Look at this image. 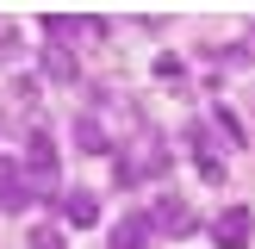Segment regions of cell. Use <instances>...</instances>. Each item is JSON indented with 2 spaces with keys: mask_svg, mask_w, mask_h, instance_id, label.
<instances>
[{
  "mask_svg": "<svg viewBox=\"0 0 255 249\" xmlns=\"http://www.w3.org/2000/svg\"><path fill=\"white\" fill-rule=\"evenodd\" d=\"M162 168H168V149H162V137L137 124V143H131V149H119V187H137V181H156Z\"/></svg>",
  "mask_w": 255,
  "mask_h": 249,
  "instance_id": "cell-1",
  "label": "cell"
},
{
  "mask_svg": "<svg viewBox=\"0 0 255 249\" xmlns=\"http://www.w3.org/2000/svg\"><path fill=\"white\" fill-rule=\"evenodd\" d=\"M25 174H31L37 193H56V143H50L44 124H31V137H25Z\"/></svg>",
  "mask_w": 255,
  "mask_h": 249,
  "instance_id": "cell-2",
  "label": "cell"
},
{
  "mask_svg": "<svg viewBox=\"0 0 255 249\" xmlns=\"http://www.w3.org/2000/svg\"><path fill=\"white\" fill-rule=\"evenodd\" d=\"M249 237H255V212L249 206H224L218 218H212V243L218 249H243Z\"/></svg>",
  "mask_w": 255,
  "mask_h": 249,
  "instance_id": "cell-3",
  "label": "cell"
},
{
  "mask_svg": "<svg viewBox=\"0 0 255 249\" xmlns=\"http://www.w3.org/2000/svg\"><path fill=\"white\" fill-rule=\"evenodd\" d=\"M31 193H37V187H31V174H25L19 162H6V156H0V212H25V206H31Z\"/></svg>",
  "mask_w": 255,
  "mask_h": 249,
  "instance_id": "cell-4",
  "label": "cell"
},
{
  "mask_svg": "<svg viewBox=\"0 0 255 249\" xmlns=\"http://www.w3.org/2000/svg\"><path fill=\"white\" fill-rule=\"evenodd\" d=\"M149 218H156V231H162V237H193V206H187L181 193H162Z\"/></svg>",
  "mask_w": 255,
  "mask_h": 249,
  "instance_id": "cell-5",
  "label": "cell"
},
{
  "mask_svg": "<svg viewBox=\"0 0 255 249\" xmlns=\"http://www.w3.org/2000/svg\"><path fill=\"white\" fill-rule=\"evenodd\" d=\"M149 231H156V218H149V212H125V218L112 224L106 249H143V243H149Z\"/></svg>",
  "mask_w": 255,
  "mask_h": 249,
  "instance_id": "cell-6",
  "label": "cell"
},
{
  "mask_svg": "<svg viewBox=\"0 0 255 249\" xmlns=\"http://www.w3.org/2000/svg\"><path fill=\"white\" fill-rule=\"evenodd\" d=\"M75 143H81V156H112V149H119V143H112V131L94 119V112L75 119Z\"/></svg>",
  "mask_w": 255,
  "mask_h": 249,
  "instance_id": "cell-7",
  "label": "cell"
},
{
  "mask_svg": "<svg viewBox=\"0 0 255 249\" xmlns=\"http://www.w3.org/2000/svg\"><path fill=\"white\" fill-rule=\"evenodd\" d=\"M44 25L50 37H81V31H106V19H75V12H44Z\"/></svg>",
  "mask_w": 255,
  "mask_h": 249,
  "instance_id": "cell-8",
  "label": "cell"
},
{
  "mask_svg": "<svg viewBox=\"0 0 255 249\" xmlns=\"http://www.w3.org/2000/svg\"><path fill=\"white\" fill-rule=\"evenodd\" d=\"M62 218H69V224H94L100 218V199L94 193H62Z\"/></svg>",
  "mask_w": 255,
  "mask_h": 249,
  "instance_id": "cell-9",
  "label": "cell"
},
{
  "mask_svg": "<svg viewBox=\"0 0 255 249\" xmlns=\"http://www.w3.org/2000/svg\"><path fill=\"white\" fill-rule=\"evenodd\" d=\"M44 69L56 75V81H81V69H75V56H69L62 44H50V50H44Z\"/></svg>",
  "mask_w": 255,
  "mask_h": 249,
  "instance_id": "cell-10",
  "label": "cell"
},
{
  "mask_svg": "<svg viewBox=\"0 0 255 249\" xmlns=\"http://www.w3.org/2000/svg\"><path fill=\"white\" fill-rule=\"evenodd\" d=\"M181 75H187V62H181V56H168V50H162V56H156V81H181Z\"/></svg>",
  "mask_w": 255,
  "mask_h": 249,
  "instance_id": "cell-11",
  "label": "cell"
},
{
  "mask_svg": "<svg viewBox=\"0 0 255 249\" xmlns=\"http://www.w3.org/2000/svg\"><path fill=\"white\" fill-rule=\"evenodd\" d=\"M31 249H69V243H62L50 224H37V231H31Z\"/></svg>",
  "mask_w": 255,
  "mask_h": 249,
  "instance_id": "cell-12",
  "label": "cell"
}]
</instances>
